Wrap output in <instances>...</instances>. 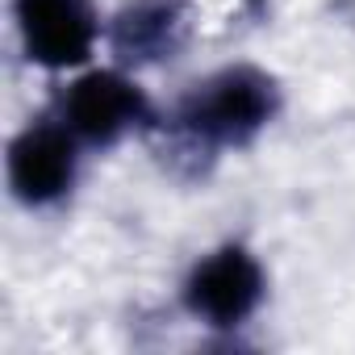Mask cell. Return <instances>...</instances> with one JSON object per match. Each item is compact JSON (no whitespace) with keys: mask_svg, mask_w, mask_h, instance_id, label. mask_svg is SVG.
<instances>
[{"mask_svg":"<svg viewBox=\"0 0 355 355\" xmlns=\"http://www.w3.org/2000/svg\"><path fill=\"white\" fill-rule=\"evenodd\" d=\"M280 113V84L272 71L255 63H234L201 84H193L175 101L167 130L189 155L218 159L226 150L251 146Z\"/></svg>","mask_w":355,"mask_h":355,"instance_id":"1","label":"cell"},{"mask_svg":"<svg viewBox=\"0 0 355 355\" xmlns=\"http://www.w3.org/2000/svg\"><path fill=\"white\" fill-rule=\"evenodd\" d=\"M55 117L80 138L84 150H109L130 134L155 130L159 113L130 67H84L55 101Z\"/></svg>","mask_w":355,"mask_h":355,"instance_id":"2","label":"cell"},{"mask_svg":"<svg viewBox=\"0 0 355 355\" xmlns=\"http://www.w3.org/2000/svg\"><path fill=\"white\" fill-rule=\"evenodd\" d=\"M268 297V272L259 255L243 243H222L205 251L184 284H180V305L193 322L209 330H239L247 326Z\"/></svg>","mask_w":355,"mask_h":355,"instance_id":"3","label":"cell"},{"mask_svg":"<svg viewBox=\"0 0 355 355\" xmlns=\"http://www.w3.org/2000/svg\"><path fill=\"white\" fill-rule=\"evenodd\" d=\"M80 138L51 113L30 121L9 142V193L26 209H55L71 197L80 180Z\"/></svg>","mask_w":355,"mask_h":355,"instance_id":"4","label":"cell"},{"mask_svg":"<svg viewBox=\"0 0 355 355\" xmlns=\"http://www.w3.org/2000/svg\"><path fill=\"white\" fill-rule=\"evenodd\" d=\"M21 55L42 71H84L105 38L88 0H13Z\"/></svg>","mask_w":355,"mask_h":355,"instance_id":"5","label":"cell"},{"mask_svg":"<svg viewBox=\"0 0 355 355\" xmlns=\"http://www.w3.org/2000/svg\"><path fill=\"white\" fill-rule=\"evenodd\" d=\"M189 38L184 0H130L105 26V42L121 67H150L180 55Z\"/></svg>","mask_w":355,"mask_h":355,"instance_id":"6","label":"cell"}]
</instances>
